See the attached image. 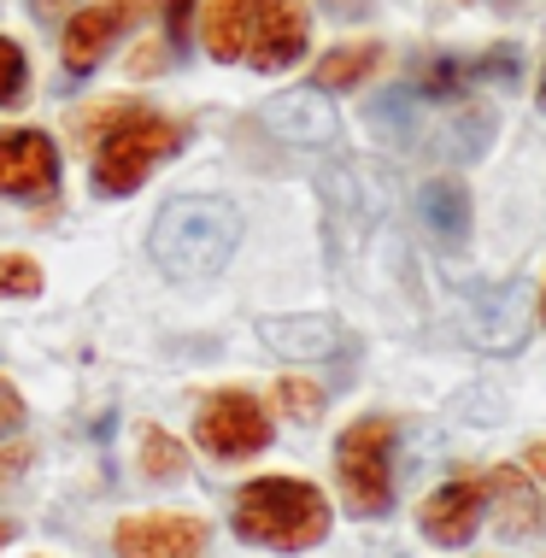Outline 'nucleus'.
<instances>
[{
  "instance_id": "obj_1",
  "label": "nucleus",
  "mask_w": 546,
  "mask_h": 558,
  "mask_svg": "<svg viewBox=\"0 0 546 558\" xmlns=\"http://www.w3.org/2000/svg\"><path fill=\"white\" fill-rule=\"evenodd\" d=\"M241 247V213L218 194H177L159 206L147 253L165 277H218L230 265V253Z\"/></svg>"
},
{
  "instance_id": "obj_2",
  "label": "nucleus",
  "mask_w": 546,
  "mask_h": 558,
  "mask_svg": "<svg viewBox=\"0 0 546 558\" xmlns=\"http://www.w3.org/2000/svg\"><path fill=\"white\" fill-rule=\"evenodd\" d=\"M235 535L277 553H306L329 535V500L300 476H259L235 494Z\"/></svg>"
},
{
  "instance_id": "obj_3",
  "label": "nucleus",
  "mask_w": 546,
  "mask_h": 558,
  "mask_svg": "<svg viewBox=\"0 0 546 558\" xmlns=\"http://www.w3.org/2000/svg\"><path fill=\"white\" fill-rule=\"evenodd\" d=\"M182 147V124L177 118H159L147 107H130L118 118L112 130L100 135L95 147V194H135L147 183V171H154L159 159H171Z\"/></svg>"
},
{
  "instance_id": "obj_4",
  "label": "nucleus",
  "mask_w": 546,
  "mask_h": 558,
  "mask_svg": "<svg viewBox=\"0 0 546 558\" xmlns=\"http://www.w3.org/2000/svg\"><path fill=\"white\" fill-rule=\"evenodd\" d=\"M336 476L353 518H383L393 506V417H359L341 429Z\"/></svg>"
},
{
  "instance_id": "obj_5",
  "label": "nucleus",
  "mask_w": 546,
  "mask_h": 558,
  "mask_svg": "<svg viewBox=\"0 0 546 558\" xmlns=\"http://www.w3.org/2000/svg\"><path fill=\"white\" fill-rule=\"evenodd\" d=\"M194 441L211 459H253V452L270 447V417L247 388H218L201 405V417H194Z\"/></svg>"
},
{
  "instance_id": "obj_6",
  "label": "nucleus",
  "mask_w": 546,
  "mask_h": 558,
  "mask_svg": "<svg viewBox=\"0 0 546 558\" xmlns=\"http://www.w3.org/2000/svg\"><path fill=\"white\" fill-rule=\"evenodd\" d=\"M312 48V19L306 0H253V36H247V65L253 71H288Z\"/></svg>"
},
{
  "instance_id": "obj_7",
  "label": "nucleus",
  "mask_w": 546,
  "mask_h": 558,
  "mask_svg": "<svg viewBox=\"0 0 546 558\" xmlns=\"http://www.w3.org/2000/svg\"><path fill=\"white\" fill-rule=\"evenodd\" d=\"M142 19H147V0H100V7H83L77 19L65 24V41H59L65 71H71V77L95 71L106 59V48H112L130 24H142Z\"/></svg>"
},
{
  "instance_id": "obj_8",
  "label": "nucleus",
  "mask_w": 546,
  "mask_h": 558,
  "mask_svg": "<svg viewBox=\"0 0 546 558\" xmlns=\"http://www.w3.org/2000/svg\"><path fill=\"white\" fill-rule=\"evenodd\" d=\"M118 558H201L206 553V523L182 518V511H147V518H124L112 530Z\"/></svg>"
},
{
  "instance_id": "obj_9",
  "label": "nucleus",
  "mask_w": 546,
  "mask_h": 558,
  "mask_svg": "<svg viewBox=\"0 0 546 558\" xmlns=\"http://www.w3.org/2000/svg\"><path fill=\"white\" fill-rule=\"evenodd\" d=\"M259 124L277 135V142L288 147H329L341 135V118L336 107H329V95L324 88H288V95L277 100H265V112H259Z\"/></svg>"
},
{
  "instance_id": "obj_10",
  "label": "nucleus",
  "mask_w": 546,
  "mask_h": 558,
  "mask_svg": "<svg viewBox=\"0 0 546 558\" xmlns=\"http://www.w3.org/2000/svg\"><path fill=\"white\" fill-rule=\"evenodd\" d=\"M482 506H488V488H482L476 476H452L423 500L417 523L435 547H464V541L482 530Z\"/></svg>"
},
{
  "instance_id": "obj_11",
  "label": "nucleus",
  "mask_w": 546,
  "mask_h": 558,
  "mask_svg": "<svg viewBox=\"0 0 546 558\" xmlns=\"http://www.w3.org/2000/svg\"><path fill=\"white\" fill-rule=\"evenodd\" d=\"M59 183V154L41 130H0V194H48Z\"/></svg>"
},
{
  "instance_id": "obj_12",
  "label": "nucleus",
  "mask_w": 546,
  "mask_h": 558,
  "mask_svg": "<svg viewBox=\"0 0 546 558\" xmlns=\"http://www.w3.org/2000/svg\"><path fill=\"white\" fill-rule=\"evenodd\" d=\"M259 336H265L270 353H282V359H336L347 347L341 324L324 318V312H306V318H265Z\"/></svg>"
},
{
  "instance_id": "obj_13",
  "label": "nucleus",
  "mask_w": 546,
  "mask_h": 558,
  "mask_svg": "<svg viewBox=\"0 0 546 558\" xmlns=\"http://www.w3.org/2000/svg\"><path fill=\"white\" fill-rule=\"evenodd\" d=\"M529 289L523 282H511L506 294H488V306L476 312V347H488V353H511V347H523V336H529Z\"/></svg>"
},
{
  "instance_id": "obj_14",
  "label": "nucleus",
  "mask_w": 546,
  "mask_h": 558,
  "mask_svg": "<svg viewBox=\"0 0 546 558\" xmlns=\"http://www.w3.org/2000/svg\"><path fill=\"white\" fill-rule=\"evenodd\" d=\"M482 488L494 494V506H499V530L506 535H529L541 523V500H535V488H529V471H518V464H494L488 476H482Z\"/></svg>"
},
{
  "instance_id": "obj_15",
  "label": "nucleus",
  "mask_w": 546,
  "mask_h": 558,
  "mask_svg": "<svg viewBox=\"0 0 546 558\" xmlns=\"http://www.w3.org/2000/svg\"><path fill=\"white\" fill-rule=\"evenodd\" d=\"M417 213L435 230V241H452V247H459L464 230H470V189L459 177H429V183L417 189Z\"/></svg>"
},
{
  "instance_id": "obj_16",
  "label": "nucleus",
  "mask_w": 546,
  "mask_h": 558,
  "mask_svg": "<svg viewBox=\"0 0 546 558\" xmlns=\"http://www.w3.org/2000/svg\"><path fill=\"white\" fill-rule=\"evenodd\" d=\"M376 65H383V41H341V48H329L324 59H317L312 88H324V95H341V88L371 83Z\"/></svg>"
},
{
  "instance_id": "obj_17",
  "label": "nucleus",
  "mask_w": 546,
  "mask_h": 558,
  "mask_svg": "<svg viewBox=\"0 0 546 558\" xmlns=\"http://www.w3.org/2000/svg\"><path fill=\"white\" fill-rule=\"evenodd\" d=\"M247 36H253V0H211L206 7V53L235 65V59H247Z\"/></svg>"
},
{
  "instance_id": "obj_18",
  "label": "nucleus",
  "mask_w": 546,
  "mask_h": 558,
  "mask_svg": "<svg viewBox=\"0 0 546 558\" xmlns=\"http://www.w3.org/2000/svg\"><path fill=\"white\" fill-rule=\"evenodd\" d=\"M470 83H476V59L435 53L429 65L417 71V95H429V100H452V95H464Z\"/></svg>"
},
{
  "instance_id": "obj_19",
  "label": "nucleus",
  "mask_w": 546,
  "mask_h": 558,
  "mask_svg": "<svg viewBox=\"0 0 546 558\" xmlns=\"http://www.w3.org/2000/svg\"><path fill=\"white\" fill-rule=\"evenodd\" d=\"M182 464H189V452H182V441H171L165 429H147L142 435V471L154 482H177Z\"/></svg>"
},
{
  "instance_id": "obj_20",
  "label": "nucleus",
  "mask_w": 546,
  "mask_h": 558,
  "mask_svg": "<svg viewBox=\"0 0 546 558\" xmlns=\"http://www.w3.org/2000/svg\"><path fill=\"white\" fill-rule=\"evenodd\" d=\"M277 405L294 417V424H317V417H324V388L306 383V376H282V383H277Z\"/></svg>"
},
{
  "instance_id": "obj_21",
  "label": "nucleus",
  "mask_w": 546,
  "mask_h": 558,
  "mask_svg": "<svg viewBox=\"0 0 546 558\" xmlns=\"http://www.w3.org/2000/svg\"><path fill=\"white\" fill-rule=\"evenodd\" d=\"M41 294V265L29 253H0V300H29Z\"/></svg>"
},
{
  "instance_id": "obj_22",
  "label": "nucleus",
  "mask_w": 546,
  "mask_h": 558,
  "mask_svg": "<svg viewBox=\"0 0 546 558\" xmlns=\"http://www.w3.org/2000/svg\"><path fill=\"white\" fill-rule=\"evenodd\" d=\"M24 88H29V59L12 36H0V107L24 100Z\"/></svg>"
},
{
  "instance_id": "obj_23",
  "label": "nucleus",
  "mask_w": 546,
  "mask_h": 558,
  "mask_svg": "<svg viewBox=\"0 0 546 558\" xmlns=\"http://www.w3.org/2000/svg\"><path fill=\"white\" fill-rule=\"evenodd\" d=\"M476 83H518V48L499 41V48L476 53Z\"/></svg>"
},
{
  "instance_id": "obj_24",
  "label": "nucleus",
  "mask_w": 546,
  "mask_h": 558,
  "mask_svg": "<svg viewBox=\"0 0 546 558\" xmlns=\"http://www.w3.org/2000/svg\"><path fill=\"white\" fill-rule=\"evenodd\" d=\"M135 107V100H106V107H88L83 118H77V130H83V142H95V135H106L118 124V118H124Z\"/></svg>"
},
{
  "instance_id": "obj_25",
  "label": "nucleus",
  "mask_w": 546,
  "mask_h": 558,
  "mask_svg": "<svg viewBox=\"0 0 546 558\" xmlns=\"http://www.w3.org/2000/svg\"><path fill=\"white\" fill-rule=\"evenodd\" d=\"M159 12H165V41H171V48H182V41H189L194 0H159Z\"/></svg>"
},
{
  "instance_id": "obj_26",
  "label": "nucleus",
  "mask_w": 546,
  "mask_h": 558,
  "mask_svg": "<svg viewBox=\"0 0 546 558\" xmlns=\"http://www.w3.org/2000/svg\"><path fill=\"white\" fill-rule=\"evenodd\" d=\"M19 424H24V400H19L12 383H0V435H12Z\"/></svg>"
},
{
  "instance_id": "obj_27",
  "label": "nucleus",
  "mask_w": 546,
  "mask_h": 558,
  "mask_svg": "<svg viewBox=\"0 0 546 558\" xmlns=\"http://www.w3.org/2000/svg\"><path fill=\"white\" fill-rule=\"evenodd\" d=\"M24 464H29V447H7V452H0V488H7V482L19 476Z\"/></svg>"
},
{
  "instance_id": "obj_28",
  "label": "nucleus",
  "mask_w": 546,
  "mask_h": 558,
  "mask_svg": "<svg viewBox=\"0 0 546 558\" xmlns=\"http://www.w3.org/2000/svg\"><path fill=\"white\" fill-rule=\"evenodd\" d=\"M523 471L535 476V482H546V441H529V452H523Z\"/></svg>"
},
{
  "instance_id": "obj_29",
  "label": "nucleus",
  "mask_w": 546,
  "mask_h": 558,
  "mask_svg": "<svg viewBox=\"0 0 546 558\" xmlns=\"http://www.w3.org/2000/svg\"><path fill=\"white\" fill-rule=\"evenodd\" d=\"M71 7H77V0H29V12H36L41 24H53L59 12H71Z\"/></svg>"
},
{
  "instance_id": "obj_30",
  "label": "nucleus",
  "mask_w": 546,
  "mask_h": 558,
  "mask_svg": "<svg viewBox=\"0 0 546 558\" xmlns=\"http://www.w3.org/2000/svg\"><path fill=\"white\" fill-rule=\"evenodd\" d=\"M329 12H341V19H353V12H371V0H324Z\"/></svg>"
},
{
  "instance_id": "obj_31",
  "label": "nucleus",
  "mask_w": 546,
  "mask_h": 558,
  "mask_svg": "<svg viewBox=\"0 0 546 558\" xmlns=\"http://www.w3.org/2000/svg\"><path fill=\"white\" fill-rule=\"evenodd\" d=\"M535 100H541V112H546V65H541V88H535Z\"/></svg>"
},
{
  "instance_id": "obj_32",
  "label": "nucleus",
  "mask_w": 546,
  "mask_h": 558,
  "mask_svg": "<svg viewBox=\"0 0 546 558\" xmlns=\"http://www.w3.org/2000/svg\"><path fill=\"white\" fill-rule=\"evenodd\" d=\"M541 318H546V289H541Z\"/></svg>"
},
{
  "instance_id": "obj_33",
  "label": "nucleus",
  "mask_w": 546,
  "mask_h": 558,
  "mask_svg": "<svg viewBox=\"0 0 546 558\" xmlns=\"http://www.w3.org/2000/svg\"><path fill=\"white\" fill-rule=\"evenodd\" d=\"M0 547H7V523H0Z\"/></svg>"
}]
</instances>
